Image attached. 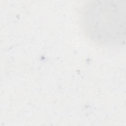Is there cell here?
<instances>
[{
	"label": "cell",
	"mask_w": 126,
	"mask_h": 126,
	"mask_svg": "<svg viewBox=\"0 0 126 126\" xmlns=\"http://www.w3.org/2000/svg\"><path fill=\"white\" fill-rule=\"evenodd\" d=\"M126 0H96L83 7L81 23L87 36L105 46H119L126 40Z\"/></svg>",
	"instance_id": "6da1fadb"
}]
</instances>
